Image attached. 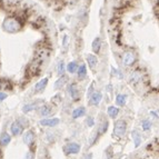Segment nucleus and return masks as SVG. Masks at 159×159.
Returning a JSON list of instances; mask_svg holds the SVG:
<instances>
[{
    "instance_id": "9d476101",
    "label": "nucleus",
    "mask_w": 159,
    "mask_h": 159,
    "mask_svg": "<svg viewBox=\"0 0 159 159\" xmlns=\"http://www.w3.org/2000/svg\"><path fill=\"white\" fill-rule=\"evenodd\" d=\"M68 92L70 97L74 99V100H77L78 99V96H79V89L77 88V86L75 84H70L68 86Z\"/></svg>"
},
{
    "instance_id": "6e6552de",
    "label": "nucleus",
    "mask_w": 159,
    "mask_h": 159,
    "mask_svg": "<svg viewBox=\"0 0 159 159\" xmlns=\"http://www.w3.org/2000/svg\"><path fill=\"white\" fill-rule=\"evenodd\" d=\"M101 99H102V93L100 91H95L89 98V105L90 106H98L100 104Z\"/></svg>"
},
{
    "instance_id": "cd10ccee",
    "label": "nucleus",
    "mask_w": 159,
    "mask_h": 159,
    "mask_svg": "<svg viewBox=\"0 0 159 159\" xmlns=\"http://www.w3.org/2000/svg\"><path fill=\"white\" fill-rule=\"evenodd\" d=\"M86 122H87V125H88L89 127H92V126L95 125V120H93V118H92V117H88V118H87Z\"/></svg>"
},
{
    "instance_id": "4be33fe9",
    "label": "nucleus",
    "mask_w": 159,
    "mask_h": 159,
    "mask_svg": "<svg viewBox=\"0 0 159 159\" xmlns=\"http://www.w3.org/2000/svg\"><path fill=\"white\" fill-rule=\"evenodd\" d=\"M132 139H134L135 147H138L139 145L141 144V136L138 134V131H137V130H135L134 132H132Z\"/></svg>"
},
{
    "instance_id": "473e14b6",
    "label": "nucleus",
    "mask_w": 159,
    "mask_h": 159,
    "mask_svg": "<svg viewBox=\"0 0 159 159\" xmlns=\"http://www.w3.org/2000/svg\"><path fill=\"white\" fill-rule=\"evenodd\" d=\"M0 157H1V150H0Z\"/></svg>"
},
{
    "instance_id": "2eb2a0df",
    "label": "nucleus",
    "mask_w": 159,
    "mask_h": 159,
    "mask_svg": "<svg viewBox=\"0 0 159 159\" xmlns=\"http://www.w3.org/2000/svg\"><path fill=\"white\" fill-rule=\"evenodd\" d=\"M91 48H92V51L95 52V54H98L101 49V39L100 37H96L93 39V41H92V45H91Z\"/></svg>"
},
{
    "instance_id": "f3484780",
    "label": "nucleus",
    "mask_w": 159,
    "mask_h": 159,
    "mask_svg": "<svg viewBox=\"0 0 159 159\" xmlns=\"http://www.w3.org/2000/svg\"><path fill=\"white\" fill-rule=\"evenodd\" d=\"M107 113H108V116L110 118H115L118 116V113H119V108L116 107V106H109L108 109H107Z\"/></svg>"
},
{
    "instance_id": "c85d7f7f",
    "label": "nucleus",
    "mask_w": 159,
    "mask_h": 159,
    "mask_svg": "<svg viewBox=\"0 0 159 159\" xmlns=\"http://www.w3.org/2000/svg\"><path fill=\"white\" fill-rule=\"evenodd\" d=\"M7 98V93H4V92H1L0 91V101L4 100Z\"/></svg>"
},
{
    "instance_id": "a211bd4d",
    "label": "nucleus",
    "mask_w": 159,
    "mask_h": 159,
    "mask_svg": "<svg viewBox=\"0 0 159 159\" xmlns=\"http://www.w3.org/2000/svg\"><path fill=\"white\" fill-rule=\"evenodd\" d=\"M85 113H86V109L84 107H79V108H76L74 111H72V118L74 119H77V118L84 117Z\"/></svg>"
},
{
    "instance_id": "0eeeda50",
    "label": "nucleus",
    "mask_w": 159,
    "mask_h": 159,
    "mask_svg": "<svg viewBox=\"0 0 159 159\" xmlns=\"http://www.w3.org/2000/svg\"><path fill=\"white\" fill-rule=\"evenodd\" d=\"M60 122L58 118H45L40 120V125L42 127H54V126H58V124Z\"/></svg>"
},
{
    "instance_id": "412c9836",
    "label": "nucleus",
    "mask_w": 159,
    "mask_h": 159,
    "mask_svg": "<svg viewBox=\"0 0 159 159\" xmlns=\"http://www.w3.org/2000/svg\"><path fill=\"white\" fill-rule=\"evenodd\" d=\"M10 140H11V136L9 134H7V132H4V134H2L1 138H0V144L2 146H7L9 142H10Z\"/></svg>"
},
{
    "instance_id": "9b49d317",
    "label": "nucleus",
    "mask_w": 159,
    "mask_h": 159,
    "mask_svg": "<svg viewBox=\"0 0 159 159\" xmlns=\"http://www.w3.org/2000/svg\"><path fill=\"white\" fill-rule=\"evenodd\" d=\"M52 113H54V109L49 105H45L39 107V113H40V116H42V117H48Z\"/></svg>"
},
{
    "instance_id": "a878e982",
    "label": "nucleus",
    "mask_w": 159,
    "mask_h": 159,
    "mask_svg": "<svg viewBox=\"0 0 159 159\" xmlns=\"http://www.w3.org/2000/svg\"><path fill=\"white\" fill-rule=\"evenodd\" d=\"M107 129H108V121H107V120H105V121H104L100 126H99V128H98V130H99V134H105L106 131H107Z\"/></svg>"
},
{
    "instance_id": "f257e3e1",
    "label": "nucleus",
    "mask_w": 159,
    "mask_h": 159,
    "mask_svg": "<svg viewBox=\"0 0 159 159\" xmlns=\"http://www.w3.org/2000/svg\"><path fill=\"white\" fill-rule=\"evenodd\" d=\"M4 30H7L10 34L13 32H17L18 30L21 28V24L20 21L16 19V18H7L4 21Z\"/></svg>"
},
{
    "instance_id": "72a5a7b5",
    "label": "nucleus",
    "mask_w": 159,
    "mask_h": 159,
    "mask_svg": "<svg viewBox=\"0 0 159 159\" xmlns=\"http://www.w3.org/2000/svg\"><path fill=\"white\" fill-rule=\"evenodd\" d=\"M157 1H159V0H157Z\"/></svg>"
},
{
    "instance_id": "6ab92c4d",
    "label": "nucleus",
    "mask_w": 159,
    "mask_h": 159,
    "mask_svg": "<svg viewBox=\"0 0 159 159\" xmlns=\"http://www.w3.org/2000/svg\"><path fill=\"white\" fill-rule=\"evenodd\" d=\"M77 75H78V79H84L87 76V67L86 65H80L78 70H77Z\"/></svg>"
},
{
    "instance_id": "bb28decb",
    "label": "nucleus",
    "mask_w": 159,
    "mask_h": 159,
    "mask_svg": "<svg viewBox=\"0 0 159 159\" xmlns=\"http://www.w3.org/2000/svg\"><path fill=\"white\" fill-rule=\"evenodd\" d=\"M93 87H95V85H93V84L90 85V87L88 88V92H87V98H90L92 93L95 92V90H93Z\"/></svg>"
},
{
    "instance_id": "f03ea898",
    "label": "nucleus",
    "mask_w": 159,
    "mask_h": 159,
    "mask_svg": "<svg viewBox=\"0 0 159 159\" xmlns=\"http://www.w3.org/2000/svg\"><path fill=\"white\" fill-rule=\"evenodd\" d=\"M126 130H127V122L122 119L116 120L115 125H113V136L117 138H121L125 136Z\"/></svg>"
},
{
    "instance_id": "4468645a",
    "label": "nucleus",
    "mask_w": 159,
    "mask_h": 159,
    "mask_svg": "<svg viewBox=\"0 0 159 159\" xmlns=\"http://www.w3.org/2000/svg\"><path fill=\"white\" fill-rule=\"evenodd\" d=\"M67 81H68V77L67 76H61L60 78H59L56 82H54V89L56 90H58V89H61L65 86V85L67 84Z\"/></svg>"
},
{
    "instance_id": "7ed1b4c3",
    "label": "nucleus",
    "mask_w": 159,
    "mask_h": 159,
    "mask_svg": "<svg viewBox=\"0 0 159 159\" xmlns=\"http://www.w3.org/2000/svg\"><path fill=\"white\" fill-rule=\"evenodd\" d=\"M137 61V54L132 50H127L122 54V65L126 67H131L134 66Z\"/></svg>"
},
{
    "instance_id": "f8f14e48",
    "label": "nucleus",
    "mask_w": 159,
    "mask_h": 159,
    "mask_svg": "<svg viewBox=\"0 0 159 159\" xmlns=\"http://www.w3.org/2000/svg\"><path fill=\"white\" fill-rule=\"evenodd\" d=\"M35 140V135L31 130H28L24 134V142H25L27 146H31L34 144Z\"/></svg>"
},
{
    "instance_id": "ddd939ff",
    "label": "nucleus",
    "mask_w": 159,
    "mask_h": 159,
    "mask_svg": "<svg viewBox=\"0 0 159 159\" xmlns=\"http://www.w3.org/2000/svg\"><path fill=\"white\" fill-rule=\"evenodd\" d=\"M127 99H128V96L125 95V93H118L117 97H116V105L118 107H124L127 102Z\"/></svg>"
},
{
    "instance_id": "7c9ffc66",
    "label": "nucleus",
    "mask_w": 159,
    "mask_h": 159,
    "mask_svg": "<svg viewBox=\"0 0 159 159\" xmlns=\"http://www.w3.org/2000/svg\"><path fill=\"white\" fill-rule=\"evenodd\" d=\"M32 158H34V157H32V154H31V152H28L25 157V159H32Z\"/></svg>"
},
{
    "instance_id": "1a4fd4ad",
    "label": "nucleus",
    "mask_w": 159,
    "mask_h": 159,
    "mask_svg": "<svg viewBox=\"0 0 159 159\" xmlns=\"http://www.w3.org/2000/svg\"><path fill=\"white\" fill-rule=\"evenodd\" d=\"M10 130H11V134L15 135V136H19V135L22 134L24 131V125L21 124L20 121H15L10 127Z\"/></svg>"
},
{
    "instance_id": "39448f33",
    "label": "nucleus",
    "mask_w": 159,
    "mask_h": 159,
    "mask_svg": "<svg viewBox=\"0 0 159 159\" xmlns=\"http://www.w3.org/2000/svg\"><path fill=\"white\" fill-rule=\"evenodd\" d=\"M141 79H142V76L140 71H131L129 74V77H128V81L131 85L138 84V82L141 81Z\"/></svg>"
},
{
    "instance_id": "b1692460",
    "label": "nucleus",
    "mask_w": 159,
    "mask_h": 159,
    "mask_svg": "<svg viewBox=\"0 0 159 159\" xmlns=\"http://www.w3.org/2000/svg\"><path fill=\"white\" fill-rule=\"evenodd\" d=\"M37 107V104H35V102H31V104H27V105L24 106V108H22V111L24 113H30V111H32L34 109H36Z\"/></svg>"
},
{
    "instance_id": "5701e85b",
    "label": "nucleus",
    "mask_w": 159,
    "mask_h": 159,
    "mask_svg": "<svg viewBox=\"0 0 159 159\" xmlns=\"http://www.w3.org/2000/svg\"><path fill=\"white\" fill-rule=\"evenodd\" d=\"M141 128L144 131H149L151 129V121L148 119H144L141 121Z\"/></svg>"
},
{
    "instance_id": "dca6fc26",
    "label": "nucleus",
    "mask_w": 159,
    "mask_h": 159,
    "mask_svg": "<svg viewBox=\"0 0 159 159\" xmlns=\"http://www.w3.org/2000/svg\"><path fill=\"white\" fill-rule=\"evenodd\" d=\"M47 85H48V78H43V79H41L40 81H38L37 84L35 85V90L37 92L42 91L43 89L46 88Z\"/></svg>"
},
{
    "instance_id": "c756f323",
    "label": "nucleus",
    "mask_w": 159,
    "mask_h": 159,
    "mask_svg": "<svg viewBox=\"0 0 159 159\" xmlns=\"http://www.w3.org/2000/svg\"><path fill=\"white\" fill-rule=\"evenodd\" d=\"M67 41H68V36H63V47H67Z\"/></svg>"
},
{
    "instance_id": "393cba45",
    "label": "nucleus",
    "mask_w": 159,
    "mask_h": 159,
    "mask_svg": "<svg viewBox=\"0 0 159 159\" xmlns=\"http://www.w3.org/2000/svg\"><path fill=\"white\" fill-rule=\"evenodd\" d=\"M66 69H67V67L65 66V63H63V61H60V63L57 65V72H58L59 76H63Z\"/></svg>"
},
{
    "instance_id": "2f4dec72",
    "label": "nucleus",
    "mask_w": 159,
    "mask_h": 159,
    "mask_svg": "<svg viewBox=\"0 0 159 159\" xmlns=\"http://www.w3.org/2000/svg\"><path fill=\"white\" fill-rule=\"evenodd\" d=\"M84 159H92V154H88V155H86Z\"/></svg>"
},
{
    "instance_id": "aec40b11",
    "label": "nucleus",
    "mask_w": 159,
    "mask_h": 159,
    "mask_svg": "<svg viewBox=\"0 0 159 159\" xmlns=\"http://www.w3.org/2000/svg\"><path fill=\"white\" fill-rule=\"evenodd\" d=\"M78 68H79V66H78V63H76V61H71V63H69L67 65V71L68 72H70V74H75V72H77Z\"/></svg>"
},
{
    "instance_id": "20e7f679",
    "label": "nucleus",
    "mask_w": 159,
    "mask_h": 159,
    "mask_svg": "<svg viewBox=\"0 0 159 159\" xmlns=\"http://www.w3.org/2000/svg\"><path fill=\"white\" fill-rule=\"evenodd\" d=\"M65 151H66V154L69 155H76V154H78L80 151V145L79 144H77V142H71V144H68L67 146L65 147Z\"/></svg>"
},
{
    "instance_id": "423d86ee",
    "label": "nucleus",
    "mask_w": 159,
    "mask_h": 159,
    "mask_svg": "<svg viewBox=\"0 0 159 159\" xmlns=\"http://www.w3.org/2000/svg\"><path fill=\"white\" fill-rule=\"evenodd\" d=\"M86 61H87L88 66L90 67V69H92V70L96 69L97 66H98V63H99L98 58L92 54H88L87 56H86Z\"/></svg>"
}]
</instances>
